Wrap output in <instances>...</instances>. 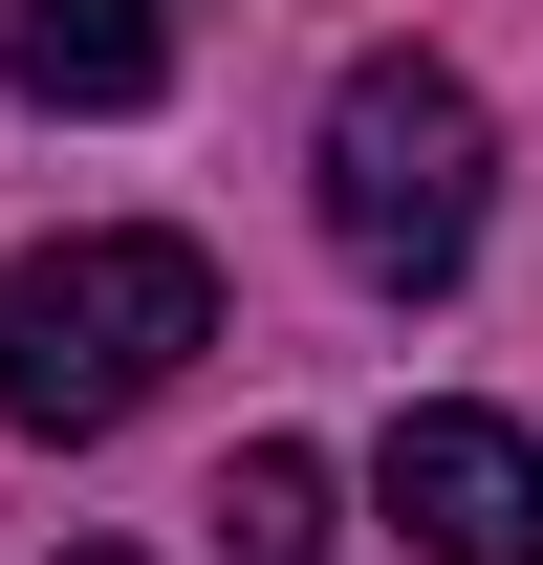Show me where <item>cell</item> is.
<instances>
[{"mask_svg":"<svg viewBox=\"0 0 543 565\" xmlns=\"http://www.w3.org/2000/svg\"><path fill=\"white\" fill-rule=\"evenodd\" d=\"M196 349H217V262L152 239V217H109V239H44V262H22V305H0V414L66 457V435H131Z\"/></svg>","mask_w":543,"mask_h":565,"instance_id":"6da1fadb","label":"cell"},{"mask_svg":"<svg viewBox=\"0 0 543 565\" xmlns=\"http://www.w3.org/2000/svg\"><path fill=\"white\" fill-rule=\"evenodd\" d=\"M478 196H500V131H478V87L435 44H370L327 87V239L370 282H457L478 262Z\"/></svg>","mask_w":543,"mask_h":565,"instance_id":"7a4b0ae2","label":"cell"},{"mask_svg":"<svg viewBox=\"0 0 543 565\" xmlns=\"http://www.w3.org/2000/svg\"><path fill=\"white\" fill-rule=\"evenodd\" d=\"M370 479H392V522L435 565H543V435L522 414H457V392H435V414H392Z\"/></svg>","mask_w":543,"mask_h":565,"instance_id":"3957f363","label":"cell"},{"mask_svg":"<svg viewBox=\"0 0 543 565\" xmlns=\"http://www.w3.org/2000/svg\"><path fill=\"white\" fill-rule=\"evenodd\" d=\"M0 66H22V109H152L174 87V0H22Z\"/></svg>","mask_w":543,"mask_h":565,"instance_id":"277c9868","label":"cell"},{"mask_svg":"<svg viewBox=\"0 0 543 565\" xmlns=\"http://www.w3.org/2000/svg\"><path fill=\"white\" fill-rule=\"evenodd\" d=\"M217 544H239V565H327V544H348V522H327V457H305V435H262V457L217 479Z\"/></svg>","mask_w":543,"mask_h":565,"instance_id":"5b68a950","label":"cell"},{"mask_svg":"<svg viewBox=\"0 0 543 565\" xmlns=\"http://www.w3.org/2000/svg\"><path fill=\"white\" fill-rule=\"evenodd\" d=\"M66 565H131V544H66Z\"/></svg>","mask_w":543,"mask_h":565,"instance_id":"8992f818","label":"cell"}]
</instances>
